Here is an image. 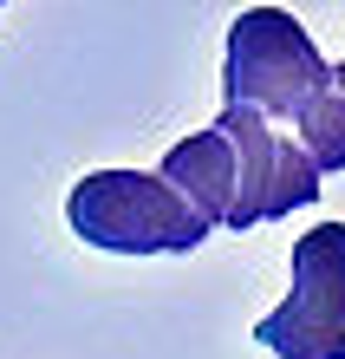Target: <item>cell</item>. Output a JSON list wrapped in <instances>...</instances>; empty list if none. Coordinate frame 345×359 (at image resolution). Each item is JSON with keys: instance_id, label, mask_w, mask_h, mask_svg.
<instances>
[{"instance_id": "obj_1", "label": "cell", "mask_w": 345, "mask_h": 359, "mask_svg": "<svg viewBox=\"0 0 345 359\" xmlns=\"http://www.w3.org/2000/svg\"><path fill=\"white\" fill-rule=\"evenodd\" d=\"M66 222L78 242L104 248V255H189L209 236V222L150 170L78 177L66 196Z\"/></svg>"}, {"instance_id": "obj_2", "label": "cell", "mask_w": 345, "mask_h": 359, "mask_svg": "<svg viewBox=\"0 0 345 359\" xmlns=\"http://www.w3.org/2000/svg\"><path fill=\"white\" fill-rule=\"evenodd\" d=\"M332 86V66L319 59L307 27L287 7H248L228 27V59H222V92L228 104H248L267 124L287 118L300 124L307 104Z\"/></svg>"}, {"instance_id": "obj_3", "label": "cell", "mask_w": 345, "mask_h": 359, "mask_svg": "<svg viewBox=\"0 0 345 359\" xmlns=\"http://www.w3.org/2000/svg\"><path fill=\"white\" fill-rule=\"evenodd\" d=\"M254 340L280 359H345V222H319L293 242V294L261 313Z\"/></svg>"}, {"instance_id": "obj_4", "label": "cell", "mask_w": 345, "mask_h": 359, "mask_svg": "<svg viewBox=\"0 0 345 359\" xmlns=\"http://www.w3.org/2000/svg\"><path fill=\"white\" fill-rule=\"evenodd\" d=\"M215 131H222L228 151H234V209H228V229L280 222V216H293V209H307L319 196L313 157L300 151L293 137H280L261 111H248V104H222Z\"/></svg>"}, {"instance_id": "obj_5", "label": "cell", "mask_w": 345, "mask_h": 359, "mask_svg": "<svg viewBox=\"0 0 345 359\" xmlns=\"http://www.w3.org/2000/svg\"><path fill=\"white\" fill-rule=\"evenodd\" d=\"M157 177L176 189L209 229H228V209H234V151H228V137L215 131V124L196 131V137H183V144H169V157H163Z\"/></svg>"}, {"instance_id": "obj_6", "label": "cell", "mask_w": 345, "mask_h": 359, "mask_svg": "<svg viewBox=\"0 0 345 359\" xmlns=\"http://www.w3.org/2000/svg\"><path fill=\"white\" fill-rule=\"evenodd\" d=\"M332 86H339V92H345V59H339V66H332Z\"/></svg>"}]
</instances>
